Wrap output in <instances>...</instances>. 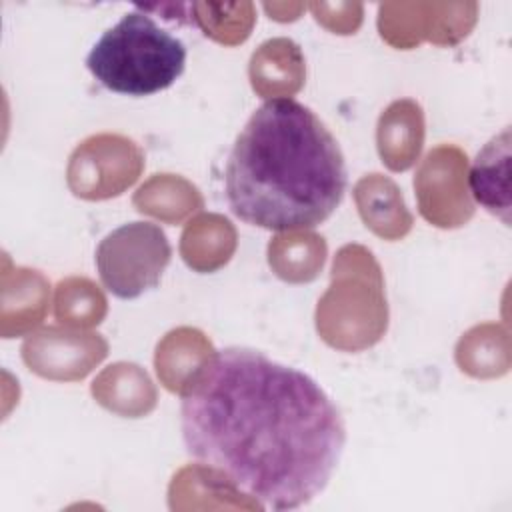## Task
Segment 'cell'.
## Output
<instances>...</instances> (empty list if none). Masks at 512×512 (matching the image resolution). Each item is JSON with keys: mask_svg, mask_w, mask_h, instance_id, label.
Wrapping results in <instances>:
<instances>
[{"mask_svg": "<svg viewBox=\"0 0 512 512\" xmlns=\"http://www.w3.org/2000/svg\"><path fill=\"white\" fill-rule=\"evenodd\" d=\"M186 56V44L136 6L102 32L86 68L106 90L140 98L170 88L182 76Z\"/></svg>", "mask_w": 512, "mask_h": 512, "instance_id": "cell-3", "label": "cell"}, {"mask_svg": "<svg viewBox=\"0 0 512 512\" xmlns=\"http://www.w3.org/2000/svg\"><path fill=\"white\" fill-rule=\"evenodd\" d=\"M346 186L338 140L294 98L264 100L236 136L224 166L230 210L272 232L320 226L340 206Z\"/></svg>", "mask_w": 512, "mask_h": 512, "instance_id": "cell-2", "label": "cell"}, {"mask_svg": "<svg viewBox=\"0 0 512 512\" xmlns=\"http://www.w3.org/2000/svg\"><path fill=\"white\" fill-rule=\"evenodd\" d=\"M170 256L164 230L154 222L136 220L108 232L96 248L94 262L110 294L134 300L160 284Z\"/></svg>", "mask_w": 512, "mask_h": 512, "instance_id": "cell-4", "label": "cell"}, {"mask_svg": "<svg viewBox=\"0 0 512 512\" xmlns=\"http://www.w3.org/2000/svg\"><path fill=\"white\" fill-rule=\"evenodd\" d=\"M468 184L474 200L508 224L510 214V128L492 136L474 156Z\"/></svg>", "mask_w": 512, "mask_h": 512, "instance_id": "cell-5", "label": "cell"}, {"mask_svg": "<svg viewBox=\"0 0 512 512\" xmlns=\"http://www.w3.org/2000/svg\"><path fill=\"white\" fill-rule=\"evenodd\" d=\"M180 430L188 456L262 508L296 510L332 480L346 424L308 372L262 350H214L186 380Z\"/></svg>", "mask_w": 512, "mask_h": 512, "instance_id": "cell-1", "label": "cell"}]
</instances>
